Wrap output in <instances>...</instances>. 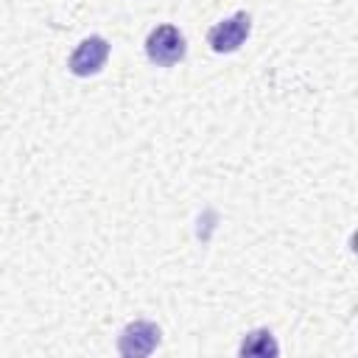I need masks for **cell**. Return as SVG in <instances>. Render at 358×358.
Returning a JSON list of instances; mask_svg holds the SVG:
<instances>
[{
    "label": "cell",
    "mask_w": 358,
    "mask_h": 358,
    "mask_svg": "<svg viewBox=\"0 0 358 358\" xmlns=\"http://www.w3.org/2000/svg\"><path fill=\"white\" fill-rule=\"evenodd\" d=\"M185 36L179 34V28L173 25H157L148 39H145V56L157 64V67H171L176 62L185 59Z\"/></svg>",
    "instance_id": "obj_1"
},
{
    "label": "cell",
    "mask_w": 358,
    "mask_h": 358,
    "mask_svg": "<svg viewBox=\"0 0 358 358\" xmlns=\"http://www.w3.org/2000/svg\"><path fill=\"white\" fill-rule=\"evenodd\" d=\"M249 31H252V17H249L246 11H238V14H232L229 20L215 22V25L207 31V45H210L215 53H232V50H238V48L246 42Z\"/></svg>",
    "instance_id": "obj_2"
},
{
    "label": "cell",
    "mask_w": 358,
    "mask_h": 358,
    "mask_svg": "<svg viewBox=\"0 0 358 358\" xmlns=\"http://www.w3.org/2000/svg\"><path fill=\"white\" fill-rule=\"evenodd\" d=\"M106 59H109V42H106L103 36H87V39L78 42V48L70 53L67 67H70L73 76L87 78V76H95V73L106 64Z\"/></svg>",
    "instance_id": "obj_3"
},
{
    "label": "cell",
    "mask_w": 358,
    "mask_h": 358,
    "mask_svg": "<svg viewBox=\"0 0 358 358\" xmlns=\"http://www.w3.org/2000/svg\"><path fill=\"white\" fill-rule=\"evenodd\" d=\"M157 344H159V327L157 324H151V322H131L120 333L117 350L126 358H143V355L154 352Z\"/></svg>",
    "instance_id": "obj_4"
},
{
    "label": "cell",
    "mask_w": 358,
    "mask_h": 358,
    "mask_svg": "<svg viewBox=\"0 0 358 358\" xmlns=\"http://www.w3.org/2000/svg\"><path fill=\"white\" fill-rule=\"evenodd\" d=\"M241 355H277V344L268 330H255L243 338Z\"/></svg>",
    "instance_id": "obj_5"
}]
</instances>
